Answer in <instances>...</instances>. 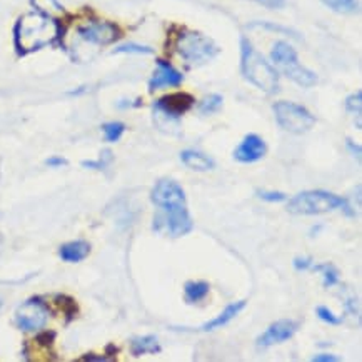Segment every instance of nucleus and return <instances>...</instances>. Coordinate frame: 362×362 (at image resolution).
<instances>
[{
    "label": "nucleus",
    "mask_w": 362,
    "mask_h": 362,
    "mask_svg": "<svg viewBox=\"0 0 362 362\" xmlns=\"http://www.w3.org/2000/svg\"><path fill=\"white\" fill-rule=\"evenodd\" d=\"M62 28L55 17L34 12L17 20L14 27V42L19 55L37 52L59 40Z\"/></svg>",
    "instance_id": "f257e3e1"
},
{
    "label": "nucleus",
    "mask_w": 362,
    "mask_h": 362,
    "mask_svg": "<svg viewBox=\"0 0 362 362\" xmlns=\"http://www.w3.org/2000/svg\"><path fill=\"white\" fill-rule=\"evenodd\" d=\"M241 72L244 79L266 94L279 90V74L269 60L259 53L245 37L241 39Z\"/></svg>",
    "instance_id": "f03ea898"
},
{
    "label": "nucleus",
    "mask_w": 362,
    "mask_h": 362,
    "mask_svg": "<svg viewBox=\"0 0 362 362\" xmlns=\"http://www.w3.org/2000/svg\"><path fill=\"white\" fill-rule=\"evenodd\" d=\"M343 209L347 216L354 217L352 205L349 204L344 197L332 194L327 191H304L294 196L287 204V211L294 216H319V214H326Z\"/></svg>",
    "instance_id": "7ed1b4c3"
},
{
    "label": "nucleus",
    "mask_w": 362,
    "mask_h": 362,
    "mask_svg": "<svg viewBox=\"0 0 362 362\" xmlns=\"http://www.w3.org/2000/svg\"><path fill=\"white\" fill-rule=\"evenodd\" d=\"M175 51L189 69L202 67L219 55V45L196 31H184L175 42Z\"/></svg>",
    "instance_id": "20e7f679"
},
{
    "label": "nucleus",
    "mask_w": 362,
    "mask_h": 362,
    "mask_svg": "<svg viewBox=\"0 0 362 362\" xmlns=\"http://www.w3.org/2000/svg\"><path fill=\"white\" fill-rule=\"evenodd\" d=\"M270 59L287 79H291L300 87L307 89L318 84V76L299 62L298 52L291 44L275 42L273 51H270Z\"/></svg>",
    "instance_id": "39448f33"
},
{
    "label": "nucleus",
    "mask_w": 362,
    "mask_h": 362,
    "mask_svg": "<svg viewBox=\"0 0 362 362\" xmlns=\"http://www.w3.org/2000/svg\"><path fill=\"white\" fill-rule=\"evenodd\" d=\"M274 117L279 127L289 134H306L314 127L316 119L306 107L291 101H279L273 105Z\"/></svg>",
    "instance_id": "423d86ee"
},
{
    "label": "nucleus",
    "mask_w": 362,
    "mask_h": 362,
    "mask_svg": "<svg viewBox=\"0 0 362 362\" xmlns=\"http://www.w3.org/2000/svg\"><path fill=\"white\" fill-rule=\"evenodd\" d=\"M76 34L80 42L92 45V47H104V45H110L121 39L119 27L105 20H89L77 27Z\"/></svg>",
    "instance_id": "0eeeda50"
},
{
    "label": "nucleus",
    "mask_w": 362,
    "mask_h": 362,
    "mask_svg": "<svg viewBox=\"0 0 362 362\" xmlns=\"http://www.w3.org/2000/svg\"><path fill=\"white\" fill-rule=\"evenodd\" d=\"M150 200L159 211H171V209L187 207V197L184 189L174 179L157 180L150 192Z\"/></svg>",
    "instance_id": "6e6552de"
},
{
    "label": "nucleus",
    "mask_w": 362,
    "mask_h": 362,
    "mask_svg": "<svg viewBox=\"0 0 362 362\" xmlns=\"http://www.w3.org/2000/svg\"><path fill=\"white\" fill-rule=\"evenodd\" d=\"M49 320V309L44 300L32 298L20 304L15 311V324L20 331L35 332L40 331Z\"/></svg>",
    "instance_id": "1a4fd4ad"
},
{
    "label": "nucleus",
    "mask_w": 362,
    "mask_h": 362,
    "mask_svg": "<svg viewBox=\"0 0 362 362\" xmlns=\"http://www.w3.org/2000/svg\"><path fill=\"white\" fill-rule=\"evenodd\" d=\"M192 105H194V97L191 94L179 92L169 94V96L159 98L152 107H154L155 117H164L166 121H171L175 124L177 119L189 112Z\"/></svg>",
    "instance_id": "9d476101"
},
{
    "label": "nucleus",
    "mask_w": 362,
    "mask_h": 362,
    "mask_svg": "<svg viewBox=\"0 0 362 362\" xmlns=\"http://www.w3.org/2000/svg\"><path fill=\"white\" fill-rule=\"evenodd\" d=\"M298 329H299V324L292 319L275 320V322L270 324V326L257 337V345L259 347L266 349V347H270V345L286 343V341H289L291 337H294L295 332H298Z\"/></svg>",
    "instance_id": "9b49d317"
},
{
    "label": "nucleus",
    "mask_w": 362,
    "mask_h": 362,
    "mask_svg": "<svg viewBox=\"0 0 362 362\" xmlns=\"http://www.w3.org/2000/svg\"><path fill=\"white\" fill-rule=\"evenodd\" d=\"M267 154V146L264 139L257 134H248L242 142L234 150V159L241 164H254L264 159Z\"/></svg>",
    "instance_id": "f8f14e48"
},
{
    "label": "nucleus",
    "mask_w": 362,
    "mask_h": 362,
    "mask_svg": "<svg viewBox=\"0 0 362 362\" xmlns=\"http://www.w3.org/2000/svg\"><path fill=\"white\" fill-rule=\"evenodd\" d=\"M184 76L177 71L175 67H172L167 60L159 59L157 60V67H155L154 74H152L150 80H149V90L154 92V90L159 89H166V87H177V85L182 84Z\"/></svg>",
    "instance_id": "ddd939ff"
},
{
    "label": "nucleus",
    "mask_w": 362,
    "mask_h": 362,
    "mask_svg": "<svg viewBox=\"0 0 362 362\" xmlns=\"http://www.w3.org/2000/svg\"><path fill=\"white\" fill-rule=\"evenodd\" d=\"M248 306V300L242 299V300H236V302L229 304L227 307H225L224 311L221 312L217 318H214L212 320H209V322H205L200 326V331L204 332H211V331H216V329H221L224 326H227L232 319H236L239 314H241L242 311H244V307Z\"/></svg>",
    "instance_id": "4468645a"
},
{
    "label": "nucleus",
    "mask_w": 362,
    "mask_h": 362,
    "mask_svg": "<svg viewBox=\"0 0 362 362\" xmlns=\"http://www.w3.org/2000/svg\"><path fill=\"white\" fill-rule=\"evenodd\" d=\"M180 160H182L184 166L192 169V171H197V172H207V171H212V169L216 167V162H214L209 155H205L199 150H192V149L180 152Z\"/></svg>",
    "instance_id": "2eb2a0df"
},
{
    "label": "nucleus",
    "mask_w": 362,
    "mask_h": 362,
    "mask_svg": "<svg viewBox=\"0 0 362 362\" xmlns=\"http://www.w3.org/2000/svg\"><path fill=\"white\" fill-rule=\"evenodd\" d=\"M89 254H90V244L87 241H82V239L80 241L67 242V244H64L62 248L59 249L60 259H62L64 262H72V264L84 261Z\"/></svg>",
    "instance_id": "dca6fc26"
},
{
    "label": "nucleus",
    "mask_w": 362,
    "mask_h": 362,
    "mask_svg": "<svg viewBox=\"0 0 362 362\" xmlns=\"http://www.w3.org/2000/svg\"><path fill=\"white\" fill-rule=\"evenodd\" d=\"M160 352H162V345L159 344L155 336H141L134 337V339L130 341V354H132L134 357L146 356V354L155 356V354Z\"/></svg>",
    "instance_id": "f3484780"
},
{
    "label": "nucleus",
    "mask_w": 362,
    "mask_h": 362,
    "mask_svg": "<svg viewBox=\"0 0 362 362\" xmlns=\"http://www.w3.org/2000/svg\"><path fill=\"white\" fill-rule=\"evenodd\" d=\"M209 294V284L205 281H189L184 286V299L187 304H197Z\"/></svg>",
    "instance_id": "a211bd4d"
},
{
    "label": "nucleus",
    "mask_w": 362,
    "mask_h": 362,
    "mask_svg": "<svg viewBox=\"0 0 362 362\" xmlns=\"http://www.w3.org/2000/svg\"><path fill=\"white\" fill-rule=\"evenodd\" d=\"M309 270H312V273H320L324 287H334L339 284V270L332 264H312Z\"/></svg>",
    "instance_id": "6ab92c4d"
},
{
    "label": "nucleus",
    "mask_w": 362,
    "mask_h": 362,
    "mask_svg": "<svg viewBox=\"0 0 362 362\" xmlns=\"http://www.w3.org/2000/svg\"><path fill=\"white\" fill-rule=\"evenodd\" d=\"M32 6L40 14L49 15V17H57L64 14V7L59 0H32Z\"/></svg>",
    "instance_id": "aec40b11"
},
{
    "label": "nucleus",
    "mask_w": 362,
    "mask_h": 362,
    "mask_svg": "<svg viewBox=\"0 0 362 362\" xmlns=\"http://www.w3.org/2000/svg\"><path fill=\"white\" fill-rule=\"evenodd\" d=\"M320 2L327 6L331 10L339 12V14H354L359 9L357 0H320Z\"/></svg>",
    "instance_id": "412c9836"
},
{
    "label": "nucleus",
    "mask_w": 362,
    "mask_h": 362,
    "mask_svg": "<svg viewBox=\"0 0 362 362\" xmlns=\"http://www.w3.org/2000/svg\"><path fill=\"white\" fill-rule=\"evenodd\" d=\"M345 110L351 115H356V126L361 129V114H362V94L357 90L356 94H351L345 98Z\"/></svg>",
    "instance_id": "4be33fe9"
},
{
    "label": "nucleus",
    "mask_w": 362,
    "mask_h": 362,
    "mask_svg": "<svg viewBox=\"0 0 362 362\" xmlns=\"http://www.w3.org/2000/svg\"><path fill=\"white\" fill-rule=\"evenodd\" d=\"M222 102H224L222 96H219V94H211V96L202 98V102L199 104V112L202 115H212L219 112Z\"/></svg>",
    "instance_id": "5701e85b"
},
{
    "label": "nucleus",
    "mask_w": 362,
    "mask_h": 362,
    "mask_svg": "<svg viewBox=\"0 0 362 362\" xmlns=\"http://www.w3.org/2000/svg\"><path fill=\"white\" fill-rule=\"evenodd\" d=\"M104 130V137L107 142H117L122 137V134L126 132V126L122 122H107L102 126Z\"/></svg>",
    "instance_id": "b1692460"
},
{
    "label": "nucleus",
    "mask_w": 362,
    "mask_h": 362,
    "mask_svg": "<svg viewBox=\"0 0 362 362\" xmlns=\"http://www.w3.org/2000/svg\"><path fill=\"white\" fill-rule=\"evenodd\" d=\"M112 160H114L112 152L105 149V150H102L101 159H98V160H84V162H82V167L94 169V171H105V169L109 167L110 164H112Z\"/></svg>",
    "instance_id": "393cba45"
},
{
    "label": "nucleus",
    "mask_w": 362,
    "mask_h": 362,
    "mask_svg": "<svg viewBox=\"0 0 362 362\" xmlns=\"http://www.w3.org/2000/svg\"><path fill=\"white\" fill-rule=\"evenodd\" d=\"M154 49L149 47V45H142V44H135V42H127L119 45L117 49H114V53H152Z\"/></svg>",
    "instance_id": "a878e982"
},
{
    "label": "nucleus",
    "mask_w": 362,
    "mask_h": 362,
    "mask_svg": "<svg viewBox=\"0 0 362 362\" xmlns=\"http://www.w3.org/2000/svg\"><path fill=\"white\" fill-rule=\"evenodd\" d=\"M316 314H318V318L322 320V322L329 324V326H339V324L343 322V318L336 316L334 312H332L326 306H319L318 309H316Z\"/></svg>",
    "instance_id": "bb28decb"
},
{
    "label": "nucleus",
    "mask_w": 362,
    "mask_h": 362,
    "mask_svg": "<svg viewBox=\"0 0 362 362\" xmlns=\"http://www.w3.org/2000/svg\"><path fill=\"white\" fill-rule=\"evenodd\" d=\"M57 304H59L60 307H62V311L65 312V316H67V322L69 320H72L76 318L77 314V306L76 302H74V299L67 298V295H57Z\"/></svg>",
    "instance_id": "cd10ccee"
},
{
    "label": "nucleus",
    "mask_w": 362,
    "mask_h": 362,
    "mask_svg": "<svg viewBox=\"0 0 362 362\" xmlns=\"http://www.w3.org/2000/svg\"><path fill=\"white\" fill-rule=\"evenodd\" d=\"M257 197L266 200V202H284L287 199V194L279 191H264V189H261V191H257Z\"/></svg>",
    "instance_id": "c85d7f7f"
},
{
    "label": "nucleus",
    "mask_w": 362,
    "mask_h": 362,
    "mask_svg": "<svg viewBox=\"0 0 362 362\" xmlns=\"http://www.w3.org/2000/svg\"><path fill=\"white\" fill-rule=\"evenodd\" d=\"M252 27H262V28H267V31L279 32V34L291 35V37H295V39H299V35L295 34L294 31H291V28H286V27H281V26H275V24H269V22H256V24H252Z\"/></svg>",
    "instance_id": "c756f323"
},
{
    "label": "nucleus",
    "mask_w": 362,
    "mask_h": 362,
    "mask_svg": "<svg viewBox=\"0 0 362 362\" xmlns=\"http://www.w3.org/2000/svg\"><path fill=\"white\" fill-rule=\"evenodd\" d=\"M292 264H294L295 270H309L312 266V259L311 257H295L294 261H292Z\"/></svg>",
    "instance_id": "7c9ffc66"
},
{
    "label": "nucleus",
    "mask_w": 362,
    "mask_h": 362,
    "mask_svg": "<svg viewBox=\"0 0 362 362\" xmlns=\"http://www.w3.org/2000/svg\"><path fill=\"white\" fill-rule=\"evenodd\" d=\"M312 362H341L343 359H341L339 356H334V354H318V356H312L311 357Z\"/></svg>",
    "instance_id": "2f4dec72"
},
{
    "label": "nucleus",
    "mask_w": 362,
    "mask_h": 362,
    "mask_svg": "<svg viewBox=\"0 0 362 362\" xmlns=\"http://www.w3.org/2000/svg\"><path fill=\"white\" fill-rule=\"evenodd\" d=\"M254 2L261 3V6L267 7V9H282L286 6V0H254Z\"/></svg>",
    "instance_id": "473e14b6"
},
{
    "label": "nucleus",
    "mask_w": 362,
    "mask_h": 362,
    "mask_svg": "<svg viewBox=\"0 0 362 362\" xmlns=\"http://www.w3.org/2000/svg\"><path fill=\"white\" fill-rule=\"evenodd\" d=\"M45 164H47L49 167H64L67 166V160H65L64 157H60V155H52V157H49L47 160H45Z\"/></svg>",
    "instance_id": "72a5a7b5"
},
{
    "label": "nucleus",
    "mask_w": 362,
    "mask_h": 362,
    "mask_svg": "<svg viewBox=\"0 0 362 362\" xmlns=\"http://www.w3.org/2000/svg\"><path fill=\"white\" fill-rule=\"evenodd\" d=\"M345 147H347V150L351 152L352 155H356L357 160H361L362 149H361V146H359V144H354L352 139H347V141H345Z\"/></svg>",
    "instance_id": "f704fd0d"
},
{
    "label": "nucleus",
    "mask_w": 362,
    "mask_h": 362,
    "mask_svg": "<svg viewBox=\"0 0 362 362\" xmlns=\"http://www.w3.org/2000/svg\"><path fill=\"white\" fill-rule=\"evenodd\" d=\"M80 361H112V357H107V356H84Z\"/></svg>",
    "instance_id": "c9c22d12"
},
{
    "label": "nucleus",
    "mask_w": 362,
    "mask_h": 362,
    "mask_svg": "<svg viewBox=\"0 0 362 362\" xmlns=\"http://www.w3.org/2000/svg\"><path fill=\"white\" fill-rule=\"evenodd\" d=\"M0 244H2V236H0Z\"/></svg>",
    "instance_id": "e433bc0d"
}]
</instances>
